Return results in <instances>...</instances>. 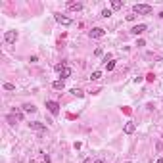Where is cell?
<instances>
[{"instance_id": "6da1fadb", "label": "cell", "mask_w": 163, "mask_h": 163, "mask_svg": "<svg viewBox=\"0 0 163 163\" xmlns=\"http://www.w3.org/2000/svg\"><path fill=\"white\" fill-rule=\"evenodd\" d=\"M134 14H138V15H150L152 12H154V8L150 6V4H134Z\"/></svg>"}, {"instance_id": "7a4b0ae2", "label": "cell", "mask_w": 163, "mask_h": 163, "mask_svg": "<svg viewBox=\"0 0 163 163\" xmlns=\"http://www.w3.org/2000/svg\"><path fill=\"white\" fill-rule=\"evenodd\" d=\"M56 71L60 73L61 81H64V79H67V77H71V67L67 65V64H64V61H61V64H58V65H56Z\"/></svg>"}, {"instance_id": "3957f363", "label": "cell", "mask_w": 163, "mask_h": 163, "mask_svg": "<svg viewBox=\"0 0 163 163\" xmlns=\"http://www.w3.org/2000/svg\"><path fill=\"white\" fill-rule=\"evenodd\" d=\"M46 108H48V111L52 115H58L60 113V104L54 102V100H46Z\"/></svg>"}, {"instance_id": "277c9868", "label": "cell", "mask_w": 163, "mask_h": 163, "mask_svg": "<svg viewBox=\"0 0 163 163\" xmlns=\"http://www.w3.org/2000/svg\"><path fill=\"white\" fill-rule=\"evenodd\" d=\"M29 129H31V130H36V133H44V130H46V125L40 123V121H31V123H29Z\"/></svg>"}, {"instance_id": "5b68a950", "label": "cell", "mask_w": 163, "mask_h": 163, "mask_svg": "<svg viewBox=\"0 0 163 163\" xmlns=\"http://www.w3.org/2000/svg\"><path fill=\"white\" fill-rule=\"evenodd\" d=\"M17 31H6V33H4V40H6V42H10V44H14L15 40H17Z\"/></svg>"}, {"instance_id": "8992f818", "label": "cell", "mask_w": 163, "mask_h": 163, "mask_svg": "<svg viewBox=\"0 0 163 163\" xmlns=\"http://www.w3.org/2000/svg\"><path fill=\"white\" fill-rule=\"evenodd\" d=\"M104 35H106V31L102 27H94L92 31H88V36H90V39H102Z\"/></svg>"}, {"instance_id": "52a82bcc", "label": "cell", "mask_w": 163, "mask_h": 163, "mask_svg": "<svg viewBox=\"0 0 163 163\" xmlns=\"http://www.w3.org/2000/svg\"><path fill=\"white\" fill-rule=\"evenodd\" d=\"M54 19H56V21L60 23V25H65V27H67V25H71V23H73L69 17H65V15H61V14H54Z\"/></svg>"}, {"instance_id": "ba28073f", "label": "cell", "mask_w": 163, "mask_h": 163, "mask_svg": "<svg viewBox=\"0 0 163 163\" xmlns=\"http://www.w3.org/2000/svg\"><path fill=\"white\" fill-rule=\"evenodd\" d=\"M146 29H148V25H146V23H138V25H134V27L133 29H130V33H133V35H136V36H138V35H142V33H144V31Z\"/></svg>"}, {"instance_id": "9c48e42d", "label": "cell", "mask_w": 163, "mask_h": 163, "mask_svg": "<svg viewBox=\"0 0 163 163\" xmlns=\"http://www.w3.org/2000/svg\"><path fill=\"white\" fill-rule=\"evenodd\" d=\"M123 130H125V134H133L134 130H136V125L133 123V121H129V123L125 125V129H123Z\"/></svg>"}, {"instance_id": "30bf717a", "label": "cell", "mask_w": 163, "mask_h": 163, "mask_svg": "<svg viewBox=\"0 0 163 163\" xmlns=\"http://www.w3.org/2000/svg\"><path fill=\"white\" fill-rule=\"evenodd\" d=\"M67 8L73 10V12H79V10H83V4L81 2H69V4H67Z\"/></svg>"}, {"instance_id": "8fae6325", "label": "cell", "mask_w": 163, "mask_h": 163, "mask_svg": "<svg viewBox=\"0 0 163 163\" xmlns=\"http://www.w3.org/2000/svg\"><path fill=\"white\" fill-rule=\"evenodd\" d=\"M52 86L56 88V90H64V86H65V83L61 81V79H58V81H54L52 83Z\"/></svg>"}, {"instance_id": "7c38bea8", "label": "cell", "mask_w": 163, "mask_h": 163, "mask_svg": "<svg viewBox=\"0 0 163 163\" xmlns=\"http://www.w3.org/2000/svg\"><path fill=\"white\" fill-rule=\"evenodd\" d=\"M23 111H27V113H35V111H36V106H33V104H25V106H23Z\"/></svg>"}, {"instance_id": "4fadbf2b", "label": "cell", "mask_w": 163, "mask_h": 163, "mask_svg": "<svg viewBox=\"0 0 163 163\" xmlns=\"http://www.w3.org/2000/svg\"><path fill=\"white\" fill-rule=\"evenodd\" d=\"M111 8L113 10H121L123 8V2H121V0H111Z\"/></svg>"}, {"instance_id": "5bb4252c", "label": "cell", "mask_w": 163, "mask_h": 163, "mask_svg": "<svg viewBox=\"0 0 163 163\" xmlns=\"http://www.w3.org/2000/svg\"><path fill=\"white\" fill-rule=\"evenodd\" d=\"M71 94H73V96H77V98H83V96H85V92H83L81 88H73Z\"/></svg>"}, {"instance_id": "9a60e30c", "label": "cell", "mask_w": 163, "mask_h": 163, "mask_svg": "<svg viewBox=\"0 0 163 163\" xmlns=\"http://www.w3.org/2000/svg\"><path fill=\"white\" fill-rule=\"evenodd\" d=\"M100 77H102V71H94L92 75H90V81H98Z\"/></svg>"}, {"instance_id": "2e32d148", "label": "cell", "mask_w": 163, "mask_h": 163, "mask_svg": "<svg viewBox=\"0 0 163 163\" xmlns=\"http://www.w3.org/2000/svg\"><path fill=\"white\" fill-rule=\"evenodd\" d=\"M106 69H108V71H113V69H115V61H109V64H106Z\"/></svg>"}, {"instance_id": "e0dca14e", "label": "cell", "mask_w": 163, "mask_h": 163, "mask_svg": "<svg viewBox=\"0 0 163 163\" xmlns=\"http://www.w3.org/2000/svg\"><path fill=\"white\" fill-rule=\"evenodd\" d=\"M109 15H111V10H102V17H109Z\"/></svg>"}, {"instance_id": "ac0fdd59", "label": "cell", "mask_w": 163, "mask_h": 163, "mask_svg": "<svg viewBox=\"0 0 163 163\" xmlns=\"http://www.w3.org/2000/svg\"><path fill=\"white\" fill-rule=\"evenodd\" d=\"M154 79H155V75H154V73H148V75H146V81H148V83H152Z\"/></svg>"}, {"instance_id": "d6986e66", "label": "cell", "mask_w": 163, "mask_h": 163, "mask_svg": "<svg viewBox=\"0 0 163 163\" xmlns=\"http://www.w3.org/2000/svg\"><path fill=\"white\" fill-rule=\"evenodd\" d=\"M4 88H6V90H14V85H10V83H4Z\"/></svg>"}, {"instance_id": "ffe728a7", "label": "cell", "mask_w": 163, "mask_h": 163, "mask_svg": "<svg viewBox=\"0 0 163 163\" xmlns=\"http://www.w3.org/2000/svg\"><path fill=\"white\" fill-rule=\"evenodd\" d=\"M83 163H92V161H90V159H88V157H86V159H85V161H83Z\"/></svg>"}, {"instance_id": "44dd1931", "label": "cell", "mask_w": 163, "mask_h": 163, "mask_svg": "<svg viewBox=\"0 0 163 163\" xmlns=\"http://www.w3.org/2000/svg\"><path fill=\"white\" fill-rule=\"evenodd\" d=\"M157 163H163V157H159V159H157Z\"/></svg>"}, {"instance_id": "7402d4cb", "label": "cell", "mask_w": 163, "mask_h": 163, "mask_svg": "<svg viewBox=\"0 0 163 163\" xmlns=\"http://www.w3.org/2000/svg\"><path fill=\"white\" fill-rule=\"evenodd\" d=\"M94 163H104V161H102V159H98V161H94Z\"/></svg>"}, {"instance_id": "603a6c76", "label": "cell", "mask_w": 163, "mask_h": 163, "mask_svg": "<svg viewBox=\"0 0 163 163\" xmlns=\"http://www.w3.org/2000/svg\"><path fill=\"white\" fill-rule=\"evenodd\" d=\"M159 17H161V19H163V12H161V14H159Z\"/></svg>"}]
</instances>
